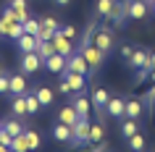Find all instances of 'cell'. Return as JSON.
Returning a JSON list of instances; mask_svg holds the SVG:
<instances>
[{"mask_svg":"<svg viewBox=\"0 0 155 152\" xmlns=\"http://www.w3.org/2000/svg\"><path fill=\"white\" fill-rule=\"evenodd\" d=\"M8 92H11V76L0 73V95H8Z\"/></svg>","mask_w":155,"mask_h":152,"instance_id":"cell-35","label":"cell"},{"mask_svg":"<svg viewBox=\"0 0 155 152\" xmlns=\"http://www.w3.org/2000/svg\"><path fill=\"white\" fill-rule=\"evenodd\" d=\"M147 68H155V53H150V60H147Z\"/></svg>","mask_w":155,"mask_h":152,"instance_id":"cell-42","label":"cell"},{"mask_svg":"<svg viewBox=\"0 0 155 152\" xmlns=\"http://www.w3.org/2000/svg\"><path fill=\"white\" fill-rule=\"evenodd\" d=\"M74 108H76V113L82 115V118H90V110H92V100H87L84 95H76L74 97Z\"/></svg>","mask_w":155,"mask_h":152,"instance_id":"cell-14","label":"cell"},{"mask_svg":"<svg viewBox=\"0 0 155 152\" xmlns=\"http://www.w3.org/2000/svg\"><path fill=\"white\" fill-rule=\"evenodd\" d=\"M13 18H16L18 24H24L26 18H29V8H21V11H16V8H13Z\"/></svg>","mask_w":155,"mask_h":152,"instance_id":"cell-36","label":"cell"},{"mask_svg":"<svg viewBox=\"0 0 155 152\" xmlns=\"http://www.w3.org/2000/svg\"><path fill=\"white\" fill-rule=\"evenodd\" d=\"M105 139V128H103V123H92L90 126V142L92 144H100Z\"/></svg>","mask_w":155,"mask_h":152,"instance_id":"cell-25","label":"cell"},{"mask_svg":"<svg viewBox=\"0 0 155 152\" xmlns=\"http://www.w3.org/2000/svg\"><path fill=\"white\" fill-rule=\"evenodd\" d=\"M153 102H155V84L142 95V105H145V108H153Z\"/></svg>","mask_w":155,"mask_h":152,"instance_id":"cell-34","label":"cell"},{"mask_svg":"<svg viewBox=\"0 0 155 152\" xmlns=\"http://www.w3.org/2000/svg\"><path fill=\"white\" fill-rule=\"evenodd\" d=\"M147 60H150V53H147V50H142V47H134L126 63H129L131 68H147Z\"/></svg>","mask_w":155,"mask_h":152,"instance_id":"cell-10","label":"cell"},{"mask_svg":"<svg viewBox=\"0 0 155 152\" xmlns=\"http://www.w3.org/2000/svg\"><path fill=\"white\" fill-rule=\"evenodd\" d=\"M150 11H153V13H155V0H150Z\"/></svg>","mask_w":155,"mask_h":152,"instance_id":"cell-46","label":"cell"},{"mask_svg":"<svg viewBox=\"0 0 155 152\" xmlns=\"http://www.w3.org/2000/svg\"><path fill=\"white\" fill-rule=\"evenodd\" d=\"M0 152H11V147H5V144H0Z\"/></svg>","mask_w":155,"mask_h":152,"instance_id":"cell-44","label":"cell"},{"mask_svg":"<svg viewBox=\"0 0 155 152\" xmlns=\"http://www.w3.org/2000/svg\"><path fill=\"white\" fill-rule=\"evenodd\" d=\"M8 5H11V8H16V11H21V8H29V3H26V0H11Z\"/></svg>","mask_w":155,"mask_h":152,"instance_id":"cell-40","label":"cell"},{"mask_svg":"<svg viewBox=\"0 0 155 152\" xmlns=\"http://www.w3.org/2000/svg\"><path fill=\"white\" fill-rule=\"evenodd\" d=\"M92 45L100 47L103 53H110V50H113V34L108 32V26H100L97 32L92 34Z\"/></svg>","mask_w":155,"mask_h":152,"instance_id":"cell-4","label":"cell"},{"mask_svg":"<svg viewBox=\"0 0 155 152\" xmlns=\"http://www.w3.org/2000/svg\"><path fill=\"white\" fill-rule=\"evenodd\" d=\"M61 32H63L66 37H68V40H76V34H79V32H76V26H71V24H66V26H61Z\"/></svg>","mask_w":155,"mask_h":152,"instance_id":"cell-37","label":"cell"},{"mask_svg":"<svg viewBox=\"0 0 155 152\" xmlns=\"http://www.w3.org/2000/svg\"><path fill=\"white\" fill-rule=\"evenodd\" d=\"M0 32H3V37H8V40H18L24 34V24H18L16 18H13V8L11 5L0 11Z\"/></svg>","mask_w":155,"mask_h":152,"instance_id":"cell-1","label":"cell"},{"mask_svg":"<svg viewBox=\"0 0 155 152\" xmlns=\"http://www.w3.org/2000/svg\"><path fill=\"white\" fill-rule=\"evenodd\" d=\"M126 142H129V150L131 152H142V150H145V136L139 134V131H137V134H131Z\"/></svg>","mask_w":155,"mask_h":152,"instance_id":"cell-27","label":"cell"},{"mask_svg":"<svg viewBox=\"0 0 155 152\" xmlns=\"http://www.w3.org/2000/svg\"><path fill=\"white\" fill-rule=\"evenodd\" d=\"M105 18L110 21V24H124V21H126V5L113 3V8H110V13H108Z\"/></svg>","mask_w":155,"mask_h":152,"instance_id":"cell-16","label":"cell"},{"mask_svg":"<svg viewBox=\"0 0 155 152\" xmlns=\"http://www.w3.org/2000/svg\"><path fill=\"white\" fill-rule=\"evenodd\" d=\"M150 79H153V84H155V68H150Z\"/></svg>","mask_w":155,"mask_h":152,"instance_id":"cell-45","label":"cell"},{"mask_svg":"<svg viewBox=\"0 0 155 152\" xmlns=\"http://www.w3.org/2000/svg\"><path fill=\"white\" fill-rule=\"evenodd\" d=\"M11 152H29V144H26V136L18 134L11 139Z\"/></svg>","mask_w":155,"mask_h":152,"instance_id":"cell-28","label":"cell"},{"mask_svg":"<svg viewBox=\"0 0 155 152\" xmlns=\"http://www.w3.org/2000/svg\"><path fill=\"white\" fill-rule=\"evenodd\" d=\"M53 45H55V53H61V55H66V58L74 53V40H68L61 29H58L55 37H53Z\"/></svg>","mask_w":155,"mask_h":152,"instance_id":"cell-7","label":"cell"},{"mask_svg":"<svg viewBox=\"0 0 155 152\" xmlns=\"http://www.w3.org/2000/svg\"><path fill=\"white\" fill-rule=\"evenodd\" d=\"M24 97H26V110H29V115H32V113H37V110L42 108L40 100H37V95H26V92H24Z\"/></svg>","mask_w":155,"mask_h":152,"instance_id":"cell-32","label":"cell"},{"mask_svg":"<svg viewBox=\"0 0 155 152\" xmlns=\"http://www.w3.org/2000/svg\"><path fill=\"white\" fill-rule=\"evenodd\" d=\"M16 42H18V50L21 53H37V45H40L37 34H21Z\"/></svg>","mask_w":155,"mask_h":152,"instance_id":"cell-12","label":"cell"},{"mask_svg":"<svg viewBox=\"0 0 155 152\" xmlns=\"http://www.w3.org/2000/svg\"><path fill=\"white\" fill-rule=\"evenodd\" d=\"M82 55L87 58V66H90V68H100V66H103V58H105V53H103V50L100 47H95V45H84L82 47Z\"/></svg>","mask_w":155,"mask_h":152,"instance_id":"cell-5","label":"cell"},{"mask_svg":"<svg viewBox=\"0 0 155 152\" xmlns=\"http://www.w3.org/2000/svg\"><path fill=\"white\" fill-rule=\"evenodd\" d=\"M0 37H3V32H0Z\"/></svg>","mask_w":155,"mask_h":152,"instance_id":"cell-49","label":"cell"},{"mask_svg":"<svg viewBox=\"0 0 155 152\" xmlns=\"http://www.w3.org/2000/svg\"><path fill=\"white\" fill-rule=\"evenodd\" d=\"M66 60H68L66 55L55 53V55H50L48 60H45V68H48L50 73H63V71H66Z\"/></svg>","mask_w":155,"mask_h":152,"instance_id":"cell-11","label":"cell"},{"mask_svg":"<svg viewBox=\"0 0 155 152\" xmlns=\"http://www.w3.org/2000/svg\"><path fill=\"white\" fill-rule=\"evenodd\" d=\"M24 136H26V144H29V152H32V150H40L42 139H40L37 131H24Z\"/></svg>","mask_w":155,"mask_h":152,"instance_id":"cell-29","label":"cell"},{"mask_svg":"<svg viewBox=\"0 0 155 152\" xmlns=\"http://www.w3.org/2000/svg\"><path fill=\"white\" fill-rule=\"evenodd\" d=\"M105 113L110 115V118H126V100H121V97H110L105 105Z\"/></svg>","mask_w":155,"mask_h":152,"instance_id":"cell-9","label":"cell"},{"mask_svg":"<svg viewBox=\"0 0 155 152\" xmlns=\"http://www.w3.org/2000/svg\"><path fill=\"white\" fill-rule=\"evenodd\" d=\"M11 110H13V115H29V110H26V97L24 95H13Z\"/></svg>","mask_w":155,"mask_h":152,"instance_id":"cell-21","label":"cell"},{"mask_svg":"<svg viewBox=\"0 0 155 152\" xmlns=\"http://www.w3.org/2000/svg\"><path fill=\"white\" fill-rule=\"evenodd\" d=\"M0 128H3V118H0Z\"/></svg>","mask_w":155,"mask_h":152,"instance_id":"cell-48","label":"cell"},{"mask_svg":"<svg viewBox=\"0 0 155 152\" xmlns=\"http://www.w3.org/2000/svg\"><path fill=\"white\" fill-rule=\"evenodd\" d=\"M131 50H134V47H129V45H124V47H121V58H124V60H129Z\"/></svg>","mask_w":155,"mask_h":152,"instance_id":"cell-41","label":"cell"},{"mask_svg":"<svg viewBox=\"0 0 155 152\" xmlns=\"http://www.w3.org/2000/svg\"><path fill=\"white\" fill-rule=\"evenodd\" d=\"M66 81H68V87L74 89V92H82L84 89V73H74V71H63L61 73Z\"/></svg>","mask_w":155,"mask_h":152,"instance_id":"cell-15","label":"cell"},{"mask_svg":"<svg viewBox=\"0 0 155 152\" xmlns=\"http://www.w3.org/2000/svg\"><path fill=\"white\" fill-rule=\"evenodd\" d=\"M113 3H116V0H97V3H95V11H97L100 16H108L110 8H113Z\"/></svg>","mask_w":155,"mask_h":152,"instance_id":"cell-31","label":"cell"},{"mask_svg":"<svg viewBox=\"0 0 155 152\" xmlns=\"http://www.w3.org/2000/svg\"><path fill=\"white\" fill-rule=\"evenodd\" d=\"M142 110H145V105L139 100H126V118H139Z\"/></svg>","mask_w":155,"mask_h":152,"instance_id":"cell-24","label":"cell"},{"mask_svg":"<svg viewBox=\"0 0 155 152\" xmlns=\"http://www.w3.org/2000/svg\"><path fill=\"white\" fill-rule=\"evenodd\" d=\"M11 139H13V136H11L8 131H5V128H0V144H5V147H11Z\"/></svg>","mask_w":155,"mask_h":152,"instance_id":"cell-38","label":"cell"},{"mask_svg":"<svg viewBox=\"0 0 155 152\" xmlns=\"http://www.w3.org/2000/svg\"><path fill=\"white\" fill-rule=\"evenodd\" d=\"M58 92H61V95H71L74 89L68 87V81H66V79H61V84H58Z\"/></svg>","mask_w":155,"mask_h":152,"instance_id":"cell-39","label":"cell"},{"mask_svg":"<svg viewBox=\"0 0 155 152\" xmlns=\"http://www.w3.org/2000/svg\"><path fill=\"white\" fill-rule=\"evenodd\" d=\"M139 131V123H137V118H124V123H121V134L129 139L131 134H137Z\"/></svg>","mask_w":155,"mask_h":152,"instance_id":"cell-26","label":"cell"},{"mask_svg":"<svg viewBox=\"0 0 155 152\" xmlns=\"http://www.w3.org/2000/svg\"><path fill=\"white\" fill-rule=\"evenodd\" d=\"M37 55L42 58V63H45V60H48L50 55H55V45H53V40L40 42V45H37Z\"/></svg>","mask_w":155,"mask_h":152,"instance_id":"cell-23","label":"cell"},{"mask_svg":"<svg viewBox=\"0 0 155 152\" xmlns=\"http://www.w3.org/2000/svg\"><path fill=\"white\" fill-rule=\"evenodd\" d=\"M53 3H55V5H63V8H66V5H68L71 0H53Z\"/></svg>","mask_w":155,"mask_h":152,"instance_id":"cell-43","label":"cell"},{"mask_svg":"<svg viewBox=\"0 0 155 152\" xmlns=\"http://www.w3.org/2000/svg\"><path fill=\"white\" fill-rule=\"evenodd\" d=\"M71 126H66V123H61V121H58L55 126H53V139H55V142H71Z\"/></svg>","mask_w":155,"mask_h":152,"instance_id":"cell-17","label":"cell"},{"mask_svg":"<svg viewBox=\"0 0 155 152\" xmlns=\"http://www.w3.org/2000/svg\"><path fill=\"white\" fill-rule=\"evenodd\" d=\"M40 24H42V29H50V32H58V29H61V24H58L55 18H50V16L40 18Z\"/></svg>","mask_w":155,"mask_h":152,"instance_id":"cell-33","label":"cell"},{"mask_svg":"<svg viewBox=\"0 0 155 152\" xmlns=\"http://www.w3.org/2000/svg\"><path fill=\"white\" fill-rule=\"evenodd\" d=\"M90 118H82V115H79V118H76V123H74L71 126V142L74 144H87L90 142Z\"/></svg>","mask_w":155,"mask_h":152,"instance_id":"cell-3","label":"cell"},{"mask_svg":"<svg viewBox=\"0 0 155 152\" xmlns=\"http://www.w3.org/2000/svg\"><path fill=\"white\" fill-rule=\"evenodd\" d=\"M124 5H126V18L131 21H139L150 13V0H126Z\"/></svg>","mask_w":155,"mask_h":152,"instance_id":"cell-2","label":"cell"},{"mask_svg":"<svg viewBox=\"0 0 155 152\" xmlns=\"http://www.w3.org/2000/svg\"><path fill=\"white\" fill-rule=\"evenodd\" d=\"M87 58L82 55V53H71L68 55V60H66V71H74V73H87Z\"/></svg>","mask_w":155,"mask_h":152,"instance_id":"cell-8","label":"cell"},{"mask_svg":"<svg viewBox=\"0 0 155 152\" xmlns=\"http://www.w3.org/2000/svg\"><path fill=\"white\" fill-rule=\"evenodd\" d=\"M76 118H79V113H76V108H74V105H66V108H61V110H58V121H61V123H66V126H74V123H76Z\"/></svg>","mask_w":155,"mask_h":152,"instance_id":"cell-13","label":"cell"},{"mask_svg":"<svg viewBox=\"0 0 155 152\" xmlns=\"http://www.w3.org/2000/svg\"><path fill=\"white\" fill-rule=\"evenodd\" d=\"M40 18H32V16H29V18H26V21H24V34H37V32H40Z\"/></svg>","mask_w":155,"mask_h":152,"instance_id":"cell-30","label":"cell"},{"mask_svg":"<svg viewBox=\"0 0 155 152\" xmlns=\"http://www.w3.org/2000/svg\"><path fill=\"white\" fill-rule=\"evenodd\" d=\"M0 73H3V63H0Z\"/></svg>","mask_w":155,"mask_h":152,"instance_id":"cell-47","label":"cell"},{"mask_svg":"<svg viewBox=\"0 0 155 152\" xmlns=\"http://www.w3.org/2000/svg\"><path fill=\"white\" fill-rule=\"evenodd\" d=\"M34 95H37V100H40L42 108L53 105V100H55V92H53L50 87H40V89H34Z\"/></svg>","mask_w":155,"mask_h":152,"instance_id":"cell-20","label":"cell"},{"mask_svg":"<svg viewBox=\"0 0 155 152\" xmlns=\"http://www.w3.org/2000/svg\"><path fill=\"white\" fill-rule=\"evenodd\" d=\"M26 92V79L21 73H11V92L8 95H24Z\"/></svg>","mask_w":155,"mask_h":152,"instance_id":"cell-19","label":"cell"},{"mask_svg":"<svg viewBox=\"0 0 155 152\" xmlns=\"http://www.w3.org/2000/svg\"><path fill=\"white\" fill-rule=\"evenodd\" d=\"M3 128L8 131L11 136H18V134H24V123L18 118H8V121H3Z\"/></svg>","mask_w":155,"mask_h":152,"instance_id":"cell-22","label":"cell"},{"mask_svg":"<svg viewBox=\"0 0 155 152\" xmlns=\"http://www.w3.org/2000/svg\"><path fill=\"white\" fill-rule=\"evenodd\" d=\"M42 58L37 55V53H24V55H21V71L24 73H37L42 68Z\"/></svg>","mask_w":155,"mask_h":152,"instance_id":"cell-6","label":"cell"},{"mask_svg":"<svg viewBox=\"0 0 155 152\" xmlns=\"http://www.w3.org/2000/svg\"><path fill=\"white\" fill-rule=\"evenodd\" d=\"M108 100H110V95H108V89H103V87H97L95 92H92V105L97 108V110H105V105H108Z\"/></svg>","mask_w":155,"mask_h":152,"instance_id":"cell-18","label":"cell"}]
</instances>
